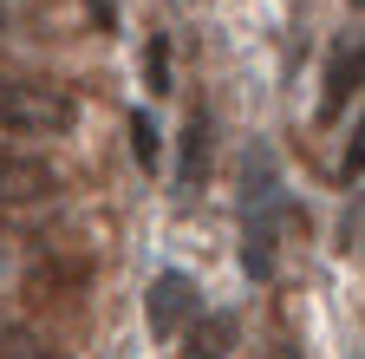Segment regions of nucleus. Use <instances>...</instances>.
<instances>
[{"instance_id": "f257e3e1", "label": "nucleus", "mask_w": 365, "mask_h": 359, "mask_svg": "<svg viewBox=\"0 0 365 359\" xmlns=\"http://www.w3.org/2000/svg\"><path fill=\"white\" fill-rule=\"evenodd\" d=\"M281 216H287V183L267 144H248L242 163V268L255 281L274 275V248H281Z\"/></svg>"}, {"instance_id": "f03ea898", "label": "nucleus", "mask_w": 365, "mask_h": 359, "mask_svg": "<svg viewBox=\"0 0 365 359\" xmlns=\"http://www.w3.org/2000/svg\"><path fill=\"white\" fill-rule=\"evenodd\" d=\"M78 124L72 92L46 79H0V131H20V138H66Z\"/></svg>"}, {"instance_id": "7ed1b4c3", "label": "nucleus", "mask_w": 365, "mask_h": 359, "mask_svg": "<svg viewBox=\"0 0 365 359\" xmlns=\"http://www.w3.org/2000/svg\"><path fill=\"white\" fill-rule=\"evenodd\" d=\"M46 196H59V170L39 157H20V151H0V209L46 203Z\"/></svg>"}, {"instance_id": "20e7f679", "label": "nucleus", "mask_w": 365, "mask_h": 359, "mask_svg": "<svg viewBox=\"0 0 365 359\" xmlns=\"http://www.w3.org/2000/svg\"><path fill=\"white\" fill-rule=\"evenodd\" d=\"M190 313H196V288H190V275H176V268H170V275H157V288H150V333L170 340L182 320H190Z\"/></svg>"}, {"instance_id": "39448f33", "label": "nucleus", "mask_w": 365, "mask_h": 359, "mask_svg": "<svg viewBox=\"0 0 365 359\" xmlns=\"http://www.w3.org/2000/svg\"><path fill=\"white\" fill-rule=\"evenodd\" d=\"M346 92H359V39L333 53V66H327V105H319V118H339V111H346Z\"/></svg>"}, {"instance_id": "423d86ee", "label": "nucleus", "mask_w": 365, "mask_h": 359, "mask_svg": "<svg viewBox=\"0 0 365 359\" xmlns=\"http://www.w3.org/2000/svg\"><path fill=\"white\" fill-rule=\"evenodd\" d=\"M228 340H235V320H228V313H209L202 333L190 327V359H228Z\"/></svg>"}, {"instance_id": "0eeeda50", "label": "nucleus", "mask_w": 365, "mask_h": 359, "mask_svg": "<svg viewBox=\"0 0 365 359\" xmlns=\"http://www.w3.org/2000/svg\"><path fill=\"white\" fill-rule=\"evenodd\" d=\"M202 170H209V118L196 111L182 131V183H202Z\"/></svg>"}, {"instance_id": "6e6552de", "label": "nucleus", "mask_w": 365, "mask_h": 359, "mask_svg": "<svg viewBox=\"0 0 365 359\" xmlns=\"http://www.w3.org/2000/svg\"><path fill=\"white\" fill-rule=\"evenodd\" d=\"M130 151H137V163H144V170H150V163H157V151H163V144H157V124H150L144 111L130 118Z\"/></svg>"}, {"instance_id": "1a4fd4ad", "label": "nucleus", "mask_w": 365, "mask_h": 359, "mask_svg": "<svg viewBox=\"0 0 365 359\" xmlns=\"http://www.w3.org/2000/svg\"><path fill=\"white\" fill-rule=\"evenodd\" d=\"M150 92H170V39H150Z\"/></svg>"}, {"instance_id": "9d476101", "label": "nucleus", "mask_w": 365, "mask_h": 359, "mask_svg": "<svg viewBox=\"0 0 365 359\" xmlns=\"http://www.w3.org/2000/svg\"><path fill=\"white\" fill-rule=\"evenodd\" d=\"M85 7H91V14H98V26H105V33L118 26V0H85Z\"/></svg>"}, {"instance_id": "9b49d317", "label": "nucleus", "mask_w": 365, "mask_h": 359, "mask_svg": "<svg viewBox=\"0 0 365 359\" xmlns=\"http://www.w3.org/2000/svg\"><path fill=\"white\" fill-rule=\"evenodd\" d=\"M7 261H14V242H7V236H0V275H7Z\"/></svg>"}, {"instance_id": "f8f14e48", "label": "nucleus", "mask_w": 365, "mask_h": 359, "mask_svg": "<svg viewBox=\"0 0 365 359\" xmlns=\"http://www.w3.org/2000/svg\"><path fill=\"white\" fill-rule=\"evenodd\" d=\"M352 7H359V0H352Z\"/></svg>"}]
</instances>
